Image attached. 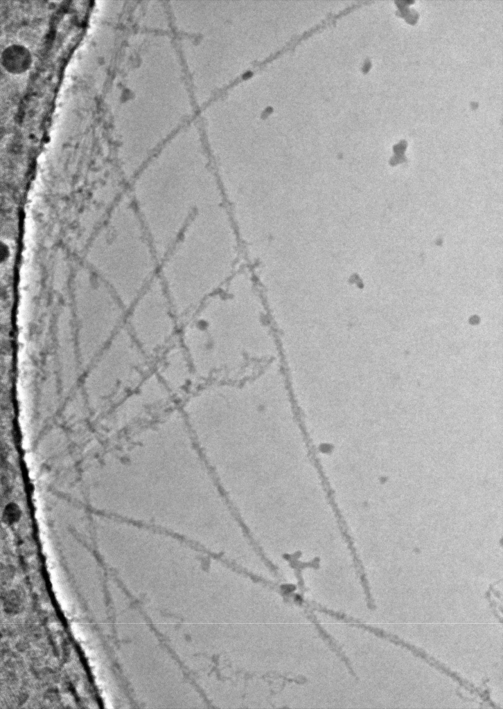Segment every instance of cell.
Masks as SVG:
<instances>
[{
	"instance_id": "obj_1",
	"label": "cell",
	"mask_w": 503,
	"mask_h": 709,
	"mask_svg": "<svg viewBox=\"0 0 503 709\" xmlns=\"http://www.w3.org/2000/svg\"><path fill=\"white\" fill-rule=\"evenodd\" d=\"M243 274L236 273L180 326L198 385L247 377L268 357L264 305Z\"/></svg>"
},
{
	"instance_id": "obj_2",
	"label": "cell",
	"mask_w": 503,
	"mask_h": 709,
	"mask_svg": "<svg viewBox=\"0 0 503 709\" xmlns=\"http://www.w3.org/2000/svg\"><path fill=\"white\" fill-rule=\"evenodd\" d=\"M237 238L224 204L195 213L160 260L158 278L181 325L236 274Z\"/></svg>"
},
{
	"instance_id": "obj_4",
	"label": "cell",
	"mask_w": 503,
	"mask_h": 709,
	"mask_svg": "<svg viewBox=\"0 0 503 709\" xmlns=\"http://www.w3.org/2000/svg\"><path fill=\"white\" fill-rule=\"evenodd\" d=\"M141 305L135 315V324L145 345L160 354L179 339L180 323L158 277Z\"/></svg>"
},
{
	"instance_id": "obj_5",
	"label": "cell",
	"mask_w": 503,
	"mask_h": 709,
	"mask_svg": "<svg viewBox=\"0 0 503 709\" xmlns=\"http://www.w3.org/2000/svg\"><path fill=\"white\" fill-rule=\"evenodd\" d=\"M159 354L155 375L179 403L198 386L191 359L179 339Z\"/></svg>"
},
{
	"instance_id": "obj_3",
	"label": "cell",
	"mask_w": 503,
	"mask_h": 709,
	"mask_svg": "<svg viewBox=\"0 0 503 709\" xmlns=\"http://www.w3.org/2000/svg\"><path fill=\"white\" fill-rule=\"evenodd\" d=\"M147 174L142 206L161 260L195 213L224 199L211 159L197 145L168 146Z\"/></svg>"
},
{
	"instance_id": "obj_6",
	"label": "cell",
	"mask_w": 503,
	"mask_h": 709,
	"mask_svg": "<svg viewBox=\"0 0 503 709\" xmlns=\"http://www.w3.org/2000/svg\"><path fill=\"white\" fill-rule=\"evenodd\" d=\"M20 517V510L14 503L8 504L3 512V519L6 523H13L18 521Z\"/></svg>"
}]
</instances>
